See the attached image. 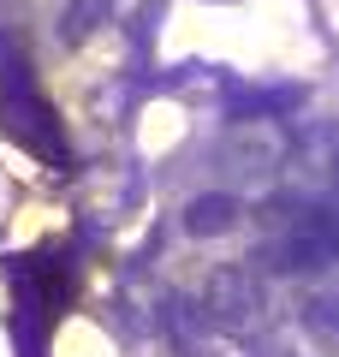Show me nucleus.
<instances>
[{
  "mask_svg": "<svg viewBox=\"0 0 339 357\" xmlns=\"http://www.w3.org/2000/svg\"><path fill=\"white\" fill-rule=\"evenodd\" d=\"M286 155H292V131L280 119H262V114H244L226 126V137L214 143V161L226 167L232 178L244 185H268V178L286 173Z\"/></svg>",
  "mask_w": 339,
  "mask_h": 357,
  "instance_id": "1",
  "label": "nucleus"
},
{
  "mask_svg": "<svg viewBox=\"0 0 339 357\" xmlns=\"http://www.w3.org/2000/svg\"><path fill=\"white\" fill-rule=\"evenodd\" d=\"M202 316L214 321V328H232V333H244V328H256L262 321V310H268V292H262V274H256L250 262H220V268H209V280H202Z\"/></svg>",
  "mask_w": 339,
  "mask_h": 357,
  "instance_id": "2",
  "label": "nucleus"
},
{
  "mask_svg": "<svg viewBox=\"0 0 339 357\" xmlns=\"http://www.w3.org/2000/svg\"><path fill=\"white\" fill-rule=\"evenodd\" d=\"M173 340H179V357H256V345L232 328H214L209 316H179L173 321Z\"/></svg>",
  "mask_w": 339,
  "mask_h": 357,
  "instance_id": "3",
  "label": "nucleus"
},
{
  "mask_svg": "<svg viewBox=\"0 0 339 357\" xmlns=\"http://www.w3.org/2000/svg\"><path fill=\"white\" fill-rule=\"evenodd\" d=\"M239 220H244L239 191H197L185 203V232L190 238H226V232H239Z\"/></svg>",
  "mask_w": 339,
  "mask_h": 357,
  "instance_id": "4",
  "label": "nucleus"
},
{
  "mask_svg": "<svg viewBox=\"0 0 339 357\" xmlns=\"http://www.w3.org/2000/svg\"><path fill=\"white\" fill-rule=\"evenodd\" d=\"M303 321H310L315 333H333V340H339V292H315V298H303Z\"/></svg>",
  "mask_w": 339,
  "mask_h": 357,
  "instance_id": "5",
  "label": "nucleus"
}]
</instances>
